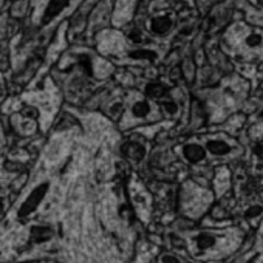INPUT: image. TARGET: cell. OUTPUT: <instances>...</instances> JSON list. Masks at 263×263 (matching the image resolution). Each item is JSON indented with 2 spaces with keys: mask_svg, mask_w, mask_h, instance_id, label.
<instances>
[{
  "mask_svg": "<svg viewBox=\"0 0 263 263\" xmlns=\"http://www.w3.org/2000/svg\"><path fill=\"white\" fill-rule=\"evenodd\" d=\"M70 4V0H50V4L46 5V10L42 17V25H46L51 22L56 16H59Z\"/></svg>",
  "mask_w": 263,
  "mask_h": 263,
  "instance_id": "cell-1",
  "label": "cell"
},
{
  "mask_svg": "<svg viewBox=\"0 0 263 263\" xmlns=\"http://www.w3.org/2000/svg\"><path fill=\"white\" fill-rule=\"evenodd\" d=\"M171 27H172V20L168 16H158L150 20V30L155 34H164L171 30Z\"/></svg>",
  "mask_w": 263,
  "mask_h": 263,
  "instance_id": "cell-2",
  "label": "cell"
},
{
  "mask_svg": "<svg viewBox=\"0 0 263 263\" xmlns=\"http://www.w3.org/2000/svg\"><path fill=\"white\" fill-rule=\"evenodd\" d=\"M168 93H169V88L164 84L152 82V84H147V87H146V94L152 99H161Z\"/></svg>",
  "mask_w": 263,
  "mask_h": 263,
  "instance_id": "cell-3",
  "label": "cell"
},
{
  "mask_svg": "<svg viewBox=\"0 0 263 263\" xmlns=\"http://www.w3.org/2000/svg\"><path fill=\"white\" fill-rule=\"evenodd\" d=\"M184 155L190 161H200L204 158V149L197 144H190V146L184 147Z\"/></svg>",
  "mask_w": 263,
  "mask_h": 263,
  "instance_id": "cell-4",
  "label": "cell"
},
{
  "mask_svg": "<svg viewBox=\"0 0 263 263\" xmlns=\"http://www.w3.org/2000/svg\"><path fill=\"white\" fill-rule=\"evenodd\" d=\"M123 149H124L126 155H129L132 158H136V160H139V158H142V155H144V149L139 144H136V142H129Z\"/></svg>",
  "mask_w": 263,
  "mask_h": 263,
  "instance_id": "cell-5",
  "label": "cell"
},
{
  "mask_svg": "<svg viewBox=\"0 0 263 263\" xmlns=\"http://www.w3.org/2000/svg\"><path fill=\"white\" fill-rule=\"evenodd\" d=\"M149 112H150V107L146 101H139V102L133 104V107H132V113L136 118H144L149 115Z\"/></svg>",
  "mask_w": 263,
  "mask_h": 263,
  "instance_id": "cell-6",
  "label": "cell"
},
{
  "mask_svg": "<svg viewBox=\"0 0 263 263\" xmlns=\"http://www.w3.org/2000/svg\"><path fill=\"white\" fill-rule=\"evenodd\" d=\"M207 149L212 153H216V155H225V153H228L231 150L229 146L226 142H223V141H210L207 144Z\"/></svg>",
  "mask_w": 263,
  "mask_h": 263,
  "instance_id": "cell-7",
  "label": "cell"
},
{
  "mask_svg": "<svg viewBox=\"0 0 263 263\" xmlns=\"http://www.w3.org/2000/svg\"><path fill=\"white\" fill-rule=\"evenodd\" d=\"M261 42H263V37H261L260 34H251V36H248V39H246V43H248V46H251V48L260 46Z\"/></svg>",
  "mask_w": 263,
  "mask_h": 263,
  "instance_id": "cell-8",
  "label": "cell"
},
{
  "mask_svg": "<svg viewBox=\"0 0 263 263\" xmlns=\"http://www.w3.org/2000/svg\"><path fill=\"white\" fill-rule=\"evenodd\" d=\"M164 109L169 112V113H175L177 112V104L174 102V101H169V102H164Z\"/></svg>",
  "mask_w": 263,
  "mask_h": 263,
  "instance_id": "cell-9",
  "label": "cell"
}]
</instances>
